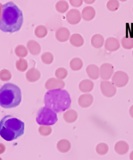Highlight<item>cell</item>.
Wrapping results in <instances>:
<instances>
[{
    "label": "cell",
    "mask_w": 133,
    "mask_h": 160,
    "mask_svg": "<svg viewBox=\"0 0 133 160\" xmlns=\"http://www.w3.org/2000/svg\"><path fill=\"white\" fill-rule=\"evenodd\" d=\"M24 17L22 11L12 2L1 4L0 30L5 33L18 32L23 24Z\"/></svg>",
    "instance_id": "cell-1"
},
{
    "label": "cell",
    "mask_w": 133,
    "mask_h": 160,
    "mask_svg": "<svg viewBox=\"0 0 133 160\" xmlns=\"http://www.w3.org/2000/svg\"><path fill=\"white\" fill-rule=\"evenodd\" d=\"M44 101L46 107L57 113L67 111L71 103L70 93L61 89L48 90L44 96Z\"/></svg>",
    "instance_id": "cell-2"
},
{
    "label": "cell",
    "mask_w": 133,
    "mask_h": 160,
    "mask_svg": "<svg viewBox=\"0 0 133 160\" xmlns=\"http://www.w3.org/2000/svg\"><path fill=\"white\" fill-rule=\"evenodd\" d=\"M25 124L20 120L7 115L0 122V135L7 141H12L24 133Z\"/></svg>",
    "instance_id": "cell-3"
},
{
    "label": "cell",
    "mask_w": 133,
    "mask_h": 160,
    "mask_svg": "<svg viewBox=\"0 0 133 160\" xmlns=\"http://www.w3.org/2000/svg\"><path fill=\"white\" fill-rule=\"evenodd\" d=\"M21 101V92L19 87L12 83L4 84L0 89V105L4 108L18 106Z\"/></svg>",
    "instance_id": "cell-4"
},
{
    "label": "cell",
    "mask_w": 133,
    "mask_h": 160,
    "mask_svg": "<svg viewBox=\"0 0 133 160\" xmlns=\"http://www.w3.org/2000/svg\"><path fill=\"white\" fill-rule=\"evenodd\" d=\"M58 120L57 113L46 107L40 108L36 115V121L40 126H52Z\"/></svg>",
    "instance_id": "cell-5"
},
{
    "label": "cell",
    "mask_w": 133,
    "mask_h": 160,
    "mask_svg": "<svg viewBox=\"0 0 133 160\" xmlns=\"http://www.w3.org/2000/svg\"><path fill=\"white\" fill-rule=\"evenodd\" d=\"M129 82L128 75L122 71H117L113 75L112 82L118 88H122L126 86Z\"/></svg>",
    "instance_id": "cell-6"
},
{
    "label": "cell",
    "mask_w": 133,
    "mask_h": 160,
    "mask_svg": "<svg viewBox=\"0 0 133 160\" xmlns=\"http://www.w3.org/2000/svg\"><path fill=\"white\" fill-rule=\"evenodd\" d=\"M100 88L103 95L107 98H112L116 93V86L108 81H103L101 82Z\"/></svg>",
    "instance_id": "cell-7"
},
{
    "label": "cell",
    "mask_w": 133,
    "mask_h": 160,
    "mask_svg": "<svg viewBox=\"0 0 133 160\" xmlns=\"http://www.w3.org/2000/svg\"><path fill=\"white\" fill-rule=\"evenodd\" d=\"M100 77L104 81H108L114 75V67L112 64L105 63L101 65L99 68Z\"/></svg>",
    "instance_id": "cell-8"
},
{
    "label": "cell",
    "mask_w": 133,
    "mask_h": 160,
    "mask_svg": "<svg viewBox=\"0 0 133 160\" xmlns=\"http://www.w3.org/2000/svg\"><path fill=\"white\" fill-rule=\"evenodd\" d=\"M65 86V82L62 80L55 78H51L48 79L45 83V88L48 90H62Z\"/></svg>",
    "instance_id": "cell-9"
},
{
    "label": "cell",
    "mask_w": 133,
    "mask_h": 160,
    "mask_svg": "<svg viewBox=\"0 0 133 160\" xmlns=\"http://www.w3.org/2000/svg\"><path fill=\"white\" fill-rule=\"evenodd\" d=\"M81 18H82V14H80V11L76 9H72L70 10L66 15V20L68 22L72 25H76L79 24Z\"/></svg>",
    "instance_id": "cell-10"
},
{
    "label": "cell",
    "mask_w": 133,
    "mask_h": 160,
    "mask_svg": "<svg viewBox=\"0 0 133 160\" xmlns=\"http://www.w3.org/2000/svg\"><path fill=\"white\" fill-rule=\"evenodd\" d=\"M55 38L59 42H64L70 38V32L68 28L61 27L55 32Z\"/></svg>",
    "instance_id": "cell-11"
},
{
    "label": "cell",
    "mask_w": 133,
    "mask_h": 160,
    "mask_svg": "<svg viewBox=\"0 0 133 160\" xmlns=\"http://www.w3.org/2000/svg\"><path fill=\"white\" fill-rule=\"evenodd\" d=\"M105 48L109 52L116 51L120 48V42L116 38H109L105 41Z\"/></svg>",
    "instance_id": "cell-12"
},
{
    "label": "cell",
    "mask_w": 133,
    "mask_h": 160,
    "mask_svg": "<svg viewBox=\"0 0 133 160\" xmlns=\"http://www.w3.org/2000/svg\"><path fill=\"white\" fill-rule=\"evenodd\" d=\"M27 48L32 55L37 56L41 52V47L39 43L34 40H29L27 43Z\"/></svg>",
    "instance_id": "cell-13"
},
{
    "label": "cell",
    "mask_w": 133,
    "mask_h": 160,
    "mask_svg": "<svg viewBox=\"0 0 133 160\" xmlns=\"http://www.w3.org/2000/svg\"><path fill=\"white\" fill-rule=\"evenodd\" d=\"M94 101L93 96L91 94L89 93H85L81 95L78 100L79 105L83 108H87L90 107Z\"/></svg>",
    "instance_id": "cell-14"
},
{
    "label": "cell",
    "mask_w": 133,
    "mask_h": 160,
    "mask_svg": "<svg viewBox=\"0 0 133 160\" xmlns=\"http://www.w3.org/2000/svg\"><path fill=\"white\" fill-rule=\"evenodd\" d=\"M41 76L40 72L34 68L29 69L26 72L25 77L29 82H34L38 81Z\"/></svg>",
    "instance_id": "cell-15"
},
{
    "label": "cell",
    "mask_w": 133,
    "mask_h": 160,
    "mask_svg": "<svg viewBox=\"0 0 133 160\" xmlns=\"http://www.w3.org/2000/svg\"><path fill=\"white\" fill-rule=\"evenodd\" d=\"M86 71L88 76L93 80H97L100 76L99 69L97 65L94 64H91L87 66Z\"/></svg>",
    "instance_id": "cell-16"
},
{
    "label": "cell",
    "mask_w": 133,
    "mask_h": 160,
    "mask_svg": "<svg viewBox=\"0 0 133 160\" xmlns=\"http://www.w3.org/2000/svg\"><path fill=\"white\" fill-rule=\"evenodd\" d=\"M94 87V82L91 81V80L88 79H85L83 81H81L79 83V88L83 93H88L92 91Z\"/></svg>",
    "instance_id": "cell-17"
},
{
    "label": "cell",
    "mask_w": 133,
    "mask_h": 160,
    "mask_svg": "<svg viewBox=\"0 0 133 160\" xmlns=\"http://www.w3.org/2000/svg\"><path fill=\"white\" fill-rule=\"evenodd\" d=\"M82 18L86 21H90L95 18V11L92 7L87 6L83 9L82 12Z\"/></svg>",
    "instance_id": "cell-18"
},
{
    "label": "cell",
    "mask_w": 133,
    "mask_h": 160,
    "mask_svg": "<svg viewBox=\"0 0 133 160\" xmlns=\"http://www.w3.org/2000/svg\"><path fill=\"white\" fill-rule=\"evenodd\" d=\"M114 149L117 154L120 155H124L128 152L129 147V144L126 142H125L123 141H120L116 142V144H115Z\"/></svg>",
    "instance_id": "cell-19"
},
{
    "label": "cell",
    "mask_w": 133,
    "mask_h": 160,
    "mask_svg": "<svg viewBox=\"0 0 133 160\" xmlns=\"http://www.w3.org/2000/svg\"><path fill=\"white\" fill-rule=\"evenodd\" d=\"M84 39L80 34L74 33L70 38V42L75 47H80L84 45Z\"/></svg>",
    "instance_id": "cell-20"
},
{
    "label": "cell",
    "mask_w": 133,
    "mask_h": 160,
    "mask_svg": "<svg viewBox=\"0 0 133 160\" xmlns=\"http://www.w3.org/2000/svg\"><path fill=\"white\" fill-rule=\"evenodd\" d=\"M104 38L100 34H95L91 39V44L94 48H100L104 45Z\"/></svg>",
    "instance_id": "cell-21"
},
{
    "label": "cell",
    "mask_w": 133,
    "mask_h": 160,
    "mask_svg": "<svg viewBox=\"0 0 133 160\" xmlns=\"http://www.w3.org/2000/svg\"><path fill=\"white\" fill-rule=\"evenodd\" d=\"M77 116L78 114L76 111L73 110V109H69L65 112L63 117L66 122L70 123L76 122L77 119Z\"/></svg>",
    "instance_id": "cell-22"
},
{
    "label": "cell",
    "mask_w": 133,
    "mask_h": 160,
    "mask_svg": "<svg viewBox=\"0 0 133 160\" xmlns=\"http://www.w3.org/2000/svg\"><path fill=\"white\" fill-rule=\"evenodd\" d=\"M57 149L62 153L68 152L71 148V144L69 141L66 139H62L59 141L57 144Z\"/></svg>",
    "instance_id": "cell-23"
},
{
    "label": "cell",
    "mask_w": 133,
    "mask_h": 160,
    "mask_svg": "<svg viewBox=\"0 0 133 160\" xmlns=\"http://www.w3.org/2000/svg\"><path fill=\"white\" fill-rule=\"evenodd\" d=\"M70 66L71 70L77 71L82 69L83 66V63L80 58H73V59L70 61Z\"/></svg>",
    "instance_id": "cell-24"
},
{
    "label": "cell",
    "mask_w": 133,
    "mask_h": 160,
    "mask_svg": "<svg viewBox=\"0 0 133 160\" xmlns=\"http://www.w3.org/2000/svg\"><path fill=\"white\" fill-rule=\"evenodd\" d=\"M55 9L58 12L65 13L69 9V5L64 0H60L56 3Z\"/></svg>",
    "instance_id": "cell-25"
},
{
    "label": "cell",
    "mask_w": 133,
    "mask_h": 160,
    "mask_svg": "<svg viewBox=\"0 0 133 160\" xmlns=\"http://www.w3.org/2000/svg\"><path fill=\"white\" fill-rule=\"evenodd\" d=\"M28 49L24 45H18L14 50L15 54L20 58H25L28 55Z\"/></svg>",
    "instance_id": "cell-26"
},
{
    "label": "cell",
    "mask_w": 133,
    "mask_h": 160,
    "mask_svg": "<svg viewBox=\"0 0 133 160\" xmlns=\"http://www.w3.org/2000/svg\"><path fill=\"white\" fill-rule=\"evenodd\" d=\"M34 34L38 38H44L48 35L47 28L44 26L40 25L35 28Z\"/></svg>",
    "instance_id": "cell-27"
},
{
    "label": "cell",
    "mask_w": 133,
    "mask_h": 160,
    "mask_svg": "<svg viewBox=\"0 0 133 160\" xmlns=\"http://www.w3.org/2000/svg\"><path fill=\"white\" fill-rule=\"evenodd\" d=\"M122 45L125 49H132L133 48V38L124 36L122 39Z\"/></svg>",
    "instance_id": "cell-28"
},
{
    "label": "cell",
    "mask_w": 133,
    "mask_h": 160,
    "mask_svg": "<svg viewBox=\"0 0 133 160\" xmlns=\"http://www.w3.org/2000/svg\"><path fill=\"white\" fill-rule=\"evenodd\" d=\"M16 68L20 72H24L28 68L27 61L24 58H20L16 62Z\"/></svg>",
    "instance_id": "cell-29"
},
{
    "label": "cell",
    "mask_w": 133,
    "mask_h": 160,
    "mask_svg": "<svg viewBox=\"0 0 133 160\" xmlns=\"http://www.w3.org/2000/svg\"><path fill=\"white\" fill-rule=\"evenodd\" d=\"M53 60H54L53 55L49 52H44L41 56L42 62L46 65H49L51 63H52L53 62Z\"/></svg>",
    "instance_id": "cell-30"
},
{
    "label": "cell",
    "mask_w": 133,
    "mask_h": 160,
    "mask_svg": "<svg viewBox=\"0 0 133 160\" xmlns=\"http://www.w3.org/2000/svg\"><path fill=\"white\" fill-rule=\"evenodd\" d=\"M120 7V3L118 0H109L107 3V9L112 12L116 11Z\"/></svg>",
    "instance_id": "cell-31"
},
{
    "label": "cell",
    "mask_w": 133,
    "mask_h": 160,
    "mask_svg": "<svg viewBox=\"0 0 133 160\" xmlns=\"http://www.w3.org/2000/svg\"><path fill=\"white\" fill-rule=\"evenodd\" d=\"M96 152L99 155H105L108 152V147L105 143H99L96 147Z\"/></svg>",
    "instance_id": "cell-32"
},
{
    "label": "cell",
    "mask_w": 133,
    "mask_h": 160,
    "mask_svg": "<svg viewBox=\"0 0 133 160\" xmlns=\"http://www.w3.org/2000/svg\"><path fill=\"white\" fill-rule=\"evenodd\" d=\"M55 75L57 78L63 80L68 76V71L64 68H60L55 71Z\"/></svg>",
    "instance_id": "cell-33"
},
{
    "label": "cell",
    "mask_w": 133,
    "mask_h": 160,
    "mask_svg": "<svg viewBox=\"0 0 133 160\" xmlns=\"http://www.w3.org/2000/svg\"><path fill=\"white\" fill-rule=\"evenodd\" d=\"M12 78L11 72L7 69H2L0 71V79L2 81H8Z\"/></svg>",
    "instance_id": "cell-34"
},
{
    "label": "cell",
    "mask_w": 133,
    "mask_h": 160,
    "mask_svg": "<svg viewBox=\"0 0 133 160\" xmlns=\"http://www.w3.org/2000/svg\"><path fill=\"white\" fill-rule=\"evenodd\" d=\"M39 132L42 136H48L52 132V129L49 126H40Z\"/></svg>",
    "instance_id": "cell-35"
},
{
    "label": "cell",
    "mask_w": 133,
    "mask_h": 160,
    "mask_svg": "<svg viewBox=\"0 0 133 160\" xmlns=\"http://www.w3.org/2000/svg\"><path fill=\"white\" fill-rule=\"evenodd\" d=\"M83 0H70V3L74 7H80L82 6Z\"/></svg>",
    "instance_id": "cell-36"
},
{
    "label": "cell",
    "mask_w": 133,
    "mask_h": 160,
    "mask_svg": "<svg viewBox=\"0 0 133 160\" xmlns=\"http://www.w3.org/2000/svg\"><path fill=\"white\" fill-rule=\"evenodd\" d=\"M83 2L86 4L90 5V4H93L95 2V0H83Z\"/></svg>",
    "instance_id": "cell-37"
},
{
    "label": "cell",
    "mask_w": 133,
    "mask_h": 160,
    "mask_svg": "<svg viewBox=\"0 0 133 160\" xmlns=\"http://www.w3.org/2000/svg\"><path fill=\"white\" fill-rule=\"evenodd\" d=\"M129 114L131 117L133 118V105H132L129 109Z\"/></svg>",
    "instance_id": "cell-38"
},
{
    "label": "cell",
    "mask_w": 133,
    "mask_h": 160,
    "mask_svg": "<svg viewBox=\"0 0 133 160\" xmlns=\"http://www.w3.org/2000/svg\"><path fill=\"white\" fill-rule=\"evenodd\" d=\"M129 158L131 160H133V151L131 152V153L130 154V156H129Z\"/></svg>",
    "instance_id": "cell-39"
},
{
    "label": "cell",
    "mask_w": 133,
    "mask_h": 160,
    "mask_svg": "<svg viewBox=\"0 0 133 160\" xmlns=\"http://www.w3.org/2000/svg\"><path fill=\"white\" fill-rule=\"evenodd\" d=\"M120 1H121V2H125L127 1V0H120Z\"/></svg>",
    "instance_id": "cell-40"
},
{
    "label": "cell",
    "mask_w": 133,
    "mask_h": 160,
    "mask_svg": "<svg viewBox=\"0 0 133 160\" xmlns=\"http://www.w3.org/2000/svg\"><path fill=\"white\" fill-rule=\"evenodd\" d=\"M132 56H133V51H132Z\"/></svg>",
    "instance_id": "cell-41"
}]
</instances>
